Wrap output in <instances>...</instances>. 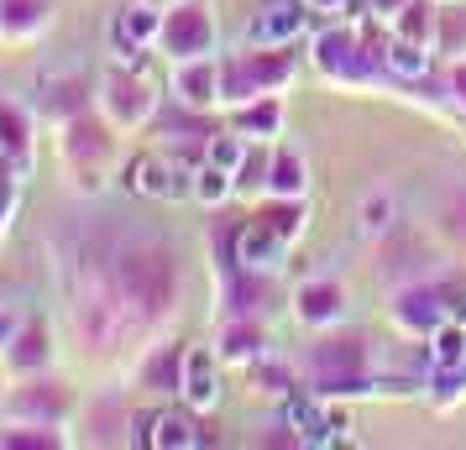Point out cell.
I'll use <instances>...</instances> for the list:
<instances>
[{
	"label": "cell",
	"mask_w": 466,
	"mask_h": 450,
	"mask_svg": "<svg viewBox=\"0 0 466 450\" xmlns=\"http://www.w3.org/2000/svg\"><path fill=\"white\" fill-rule=\"evenodd\" d=\"M236 131L247 142H273L278 131H283V100L278 95H257L247 105H236Z\"/></svg>",
	"instance_id": "cell-23"
},
{
	"label": "cell",
	"mask_w": 466,
	"mask_h": 450,
	"mask_svg": "<svg viewBox=\"0 0 466 450\" xmlns=\"http://www.w3.org/2000/svg\"><path fill=\"white\" fill-rule=\"evenodd\" d=\"M393 220H399V199L393 194H367L357 205V225H361V236H388L393 231Z\"/></svg>",
	"instance_id": "cell-28"
},
{
	"label": "cell",
	"mask_w": 466,
	"mask_h": 450,
	"mask_svg": "<svg viewBox=\"0 0 466 450\" xmlns=\"http://www.w3.org/2000/svg\"><path fill=\"white\" fill-rule=\"evenodd\" d=\"M106 273L116 283L121 304L137 325H163L184 299V273L163 241H127L106 257Z\"/></svg>",
	"instance_id": "cell-1"
},
{
	"label": "cell",
	"mask_w": 466,
	"mask_h": 450,
	"mask_svg": "<svg viewBox=\"0 0 466 450\" xmlns=\"http://www.w3.org/2000/svg\"><path fill=\"white\" fill-rule=\"evenodd\" d=\"M142 387H152V393H178L184 387V351L178 345H157L147 356V366H142Z\"/></svg>",
	"instance_id": "cell-25"
},
{
	"label": "cell",
	"mask_w": 466,
	"mask_h": 450,
	"mask_svg": "<svg viewBox=\"0 0 466 450\" xmlns=\"http://www.w3.org/2000/svg\"><path fill=\"white\" fill-rule=\"evenodd\" d=\"M304 32V0H268L257 11L241 43H257V47H294V37Z\"/></svg>",
	"instance_id": "cell-14"
},
{
	"label": "cell",
	"mask_w": 466,
	"mask_h": 450,
	"mask_svg": "<svg viewBox=\"0 0 466 450\" xmlns=\"http://www.w3.org/2000/svg\"><path fill=\"white\" fill-rule=\"evenodd\" d=\"M68 445L64 435H58V425H11L0 429V450H58Z\"/></svg>",
	"instance_id": "cell-29"
},
{
	"label": "cell",
	"mask_w": 466,
	"mask_h": 450,
	"mask_svg": "<svg viewBox=\"0 0 466 450\" xmlns=\"http://www.w3.org/2000/svg\"><path fill=\"white\" fill-rule=\"evenodd\" d=\"M382 64L393 68L399 79H424V68H430V47L409 43V37H393V43H388V53H382Z\"/></svg>",
	"instance_id": "cell-31"
},
{
	"label": "cell",
	"mask_w": 466,
	"mask_h": 450,
	"mask_svg": "<svg viewBox=\"0 0 466 450\" xmlns=\"http://www.w3.org/2000/svg\"><path fill=\"white\" fill-rule=\"evenodd\" d=\"M178 398H184L194 414H205V408L220 404V372H215V356L205 345H189V351H184V387H178Z\"/></svg>",
	"instance_id": "cell-16"
},
{
	"label": "cell",
	"mask_w": 466,
	"mask_h": 450,
	"mask_svg": "<svg viewBox=\"0 0 466 450\" xmlns=\"http://www.w3.org/2000/svg\"><path fill=\"white\" fill-rule=\"evenodd\" d=\"M95 105H100V115L116 131H137V126H147V121H157V85L142 68H131V58H127V64H110L100 74Z\"/></svg>",
	"instance_id": "cell-4"
},
{
	"label": "cell",
	"mask_w": 466,
	"mask_h": 450,
	"mask_svg": "<svg viewBox=\"0 0 466 450\" xmlns=\"http://www.w3.org/2000/svg\"><path fill=\"white\" fill-rule=\"evenodd\" d=\"M220 43V22H215L210 0H168L163 5V32H157V53L168 64L184 58H210Z\"/></svg>",
	"instance_id": "cell-5"
},
{
	"label": "cell",
	"mask_w": 466,
	"mask_h": 450,
	"mask_svg": "<svg viewBox=\"0 0 466 450\" xmlns=\"http://www.w3.org/2000/svg\"><path fill=\"white\" fill-rule=\"evenodd\" d=\"M393 320H399V330L430 341L445 320H456V315H451V299H445V283H409V288H399Z\"/></svg>",
	"instance_id": "cell-8"
},
{
	"label": "cell",
	"mask_w": 466,
	"mask_h": 450,
	"mask_svg": "<svg viewBox=\"0 0 466 450\" xmlns=\"http://www.w3.org/2000/svg\"><path fill=\"white\" fill-rule=\"evenodd\" d=\"M252 377L262 383V393H283V398H289V387H294V372H289L283 362H268V356L252 362Z\"/></svg>",
	"instance_id": "cell-35"
},
{
	"label": "cell",
	"mask_w": 466,
	"mask_h": 450,
	"mask_svg": "<svg viewBox=\"0 0 466 450\" xmlns=\"http://www.w3.org/2000/svg\"><path fill=\"white\" fill-rule=\"evenodd\" d=\"M16 330H22V315H16V309H5V304H0V351H5V345L16 341Z\"/></svg>",
	"instance_id": "cell-37"
},
{
	"label": "cell",
	"mask_w": 466,
	"mask_h": 450,
	"mask_svg": "<svg viewBox=\"0 0 466 450\" xmlns=\"http://www.w3.org/2000/svg\"><path fill=\"white\" fill-rule=\"evenodd\" d=\"M294 320L309 325V330H330V325L346 320V288L336 278H304L294 288Z\"/></svg>",
	"instance_id": "cell-13"
},
{
	"label": "cell",
	"mask_w": 466,
	"mask_h": 450,
	"mask_svg": "<svg viewBox=\"0 0 466 450\" xmlns=\"http://www.w3.org/2000/svg\"><path fill=\"white\" fill-rule=\"evenodd\" d=\"M0 163L26 168L32 163V105L0 95Z\"/></svg>",
	"instance_id": "cell-18"
},
{
	"label": "cell",
	"mask_w": 466,
	"mask_h": 450,
	"mask_svg": "<svg viewBox=\"0 0 466 450\" xmlns=\"http://www.w3.org/2000/svg\"><path fill=\"white\" fill-rule=\"evenodd\" d=\"M435 32H441V16H435L430 0H409L399 16H393V37H409V43L435 47Z\"/></svg>",
	"instance_id": "cell-26"
},
{
	"label": "cell",
	"mask_w": 466,
	"mask_h": 450,
	"mask_svg": "<svg viewBox=\"0 0 466 450\" xmlns=\"http://www.w3.org/2000/svg\"><path fill=\"white\" fill-rule=\"evenodd\" d=\"M11 210H16V184H11V178H0V231H5Z\"/></svg>",
	"instance_id": "cell-38"
},
{
	"label": "cell",
	"mask_w": 466,
	"mask_h": 450,
	"mask_svg": "<svg viewBox=\"0 0 466 450\" xmlns=\"http://www.w3.org/2000/svg\"><path fill=\"white\" fill-rule=\"evenodd\" d=\"M294 53L289 47H257L241 43L236 58H220V105H247L257 95H278L294 79Z\"/></svg>",
	"instance_id": "cell-2"
},
{
	"label": "cell",
	"mask_w": 466,
	"mask_h": 450,
	"mask_svg": "<svg viewBox=\"0 0 466 450\" xmlns=\"http://www.w3.org/2000/svg\"><path fill=\"white\" fill-rule=\"evenodd\" d=\"M315 68L319 74H330V79H367L372 74V58H367V47H361V32L357 26H325L315 37Z\"/></svg>",
	"instance_id": "cell-9"
},
{
	"label": "cell",
	"mask_w": 466,
	"mask_h": 450,
	"mask_svg": "<svg viewBox=\"0 0 466 450\" xmlns=\"http://www.w3.org/2000/svg\"><path fill=\"white\" fill-rule=\"evenodd\" d=\"M168 95H173L184 110H210V105H220V58L210 53V58H184V64H173Z\"/></svg>",
	"instance_id": "cell-12"
},
{
	"label": "cell",
	"mask_w": 466,
	"mask_h": 450,
	"mask_svg": "<svg viewBox=\"0 0 466 450\" xmlns=\"http://www.w3.org/2000/svg\"><path fill=\"white\" fill-rule=\"evenodd\" d=\"M262 220H268L283 241H299L304 236V199H273V205L262 210Z\"/></svg>",
	"instance_id": "cell-33"
},
{
	"label": "cell",
	"mask_w": 466,
	"mask_h": 450,
	"mask_svg": "<svg viewBox=\"0 0 466 450\" xmlns=\"http://www.w3.org/2000/svg\"><path fill=\"white\" fill-rule=\"evenodd\" d=\"M68 163H74V173L85 178V189H100V178H106L110 168V152H116V142H110V121H95V115H68Z\"/></svg>",
	"instance_id": "cell-6"
},
{
	"label": "cell",
	"mask_w": 466,
	"mask_h": 450,
	"mask_svg": "<svg viewBox=\"0 0 466 450\" xmlns=\"http://www.w3.org/2000/svg\"><path fill=\"white\" fill-rule=\"evenodd\" d=\"M53 22V0H0V37L26 43V37H43Z\"/></svg>",
	"instance_id": "cell-21"
},
{
	"label": "cell",
	"mask_w": 466,
	"mask_h": 450,
	"mask_svg": "<svg viewBox=\"0 0 466 450\" xmlns=\"http://www.w3.org/2000/svg\"><path fill=\"white\" fill-rule=\"evenodd\" d=\"M367 362H372L367 341H357V335H325L309 351L304 372H309V387H315L319 398H351V393H372L378 387Z\"/></svg>",
	"instance_id": "cell-3"
},
{
	"label": "cell",
	"mask_w": 466,
	"mask_h": 450,
	"mask_svg": "<svg viewBox=\"0 0 466 450\" xmlns=\"http://www.w3.org/2000/svg\"><path fill=\"white\" fill-rule=\"evenodd\" d=\"M147 445L152 450H194L205 445V435L194 429V414H178V408H163L147 429Z\"/></svg>",
	"instance_id": "cell-24"
},
{
	"label": "cell",
	"mask_w": 466,
	"mask_h": 450,
	"mask_svg": "<svg viewBox=\"0 0 466 450\" xmlns=\"http://www.w3.org/2000/svg\"><path fill=\"white\" fill-rule=\"evenodd\" d=\"M0 414L11 419V425H64L68 414V398L58 383H32L26 387H11V393H0Z\"/></svg>",
	"instance_id": "cell-11"
},
{
	"label": "cell",
	"mask_w": 466,
	"mask_h": 450,
	"mask_svg": "<svg viewBox=\"0 0 466 450\" xmlns=\"http://www.w3.org/2000/svg\"><path fill=\"white\" fill-rule=\"evenodd\" d=\"M445 89L456 95V105H466V58H456V64H451V74H445Z\"/></svg>",
	"instance_id": "cell-36"
},
{
	"label": "cell",
	"mask_w": 466,
	"mask_h": 450,
	"mask_svg": "<svg viewBox=\"0 0 466 450\" xmlns=\"http://www.w3.org/2000/svg\"><path fill=\"white\" fill-rule=\"evenodd\" d=\"M215 356H220V362H236V366H252L257 356H268V330H262V320H257V315H236V320L220 330Z\"/></svg>",
	"instance_id": "cell-17"
},
{
	"label": "cell",
	"mask_w": 466,
	"mask_h": 450,
	"mask_svg": "<svg viewBox=\"0 0 466 450\" xmlns=\"http://www.w3.org/2000/svg\"><path fill=\"white\" fill-rule=\"evenodd\" d=\"M247 157V136L241 131H220V136H210L205 142V163H215V168H226L236 173V163Z\"/></svg>",
	"instance_id": "cell-34"
},
{
	"label": "cell",
	"mask_w": 466,
	"mask_h": 450,
	"mask_svg": "<svg viewBox=\"0 0 466 450\" xmlns=\"http://www.w3.org/2000/svg\"><path fill=\"white\" fill-rule=\"evenodd\" d=\"M131 194L142 199H178V194L194 189V163H178V157H163V152H142L127 163V178H121Z\"/></svg>",
	"instance_id": "cell-7"
},
{
	"label": "cell",
	"mask_w": 466,
	"mask_h": 450,
	"mask_svg": "<svg viewBox=\"0 0 466 450\" xmlns=\"http://www.w3.org/2000/svg\"><path fill=\"white\" fill-rule=\"evenodd\" d=\"M304 5H309V11H340L346 0H304Z\"/></svg>",
	"instance_id": "cell-40"
},
{
	"label": "cell",
	"mask_w": 466,
	"mask_h": 450,
	"mask_svg": "<svg viewBox=\"0 0 466 450\" xmlns=\"http://www.w3.org/2000/svg\"><path fill=\"white\" fill-rule=\"evenodd\" d=\"M268 163H273V142H247V157L236 163V194H268Z\"/></svg>",
	"instance_id": "cell-27"
},
{
	"label": "cell",
	"mask_w": 466,
	"mask_h": 450,
	"mask_svg": "<svg viewBox=\"0 0 466 450\" xmlns=\"http://www.w3.org/2000/svg\"><path fill=\"white\" fill-rule=\"evenodd\" d=\"M430 366H466V325L461 320H445L430 335Z\"/></svg>",
	"instance_id": "cell-30"
},
{
	"label": "cell",
	"mask_w": 466,
	"mask_h": 450,
	"mask_svg": "<svg viewBox=\"0 0 466 450\" xmlns=\"http://www.w3.org/2000/svg\"><path fill=\"white\" fill-rule=\"evenodd\" d=\"M157 32H163V5L157 0H127L110 22V47L116 58H142L147 47H157Z\"/></svg>",
	"instance_id": "cell-10"
},
{
	"label": "cell",
	"mask_w": 466,
	"mask_h": 450,
	"mask_svg": "<svg viewBox=\"0 0 466 450\" xmlns=\"http://www.w3.org/2000/svg\"><path fill=\"white\" fill-rule=\"evenodd\" d=\"M194 199H199V205H226V199H231L236 194V178L226 168H215V163H199V168H194Z\"/></svg>",
	"instance_id": "cell-32"
},
{
	"label": "cell",
	"mask_w": 466,
	"mask_h": 450,
	"mask_svg": "<svg viewBox=\"0 0 466 450\" xmlns=\"http://www.w3.org/2000/svg\"><path fill=\"white\" fill-rule=\"evenodd\" d=\"M289 246H294V241H283V236L273 231V225H268V220L257 215V220H247V225L236 231L231 257H236V267H257V273H273L278 262L289 257Z\"/></svg>",
	"instance_id": "cell-15"
},
{
	"label": "cell",
	"mask_w": 466,
	"mask_h": 450,
	"mask_svg": "<svg viewBox=\"0 0 466 450\" xmlns=\"http://www.w3.org/2000/svg\"><path fill=\"white\" fill-rule=\"evenodd\" d=\"M5 362L16 366V372H26V377H37L47 362H53V335H47V320H22V330H16V341L0 351Z\"/></svg>",
	"instance_id": "cell-20"
},
{
	"label": "cell",
	"mask_w": 466,
	"mask_h": 450,
	"mask_svg": "<svg viewBox=\"0 0 466 450\" xmlns=\"http://www.w3.org/2000/svg\"><path fill=\"white\" fill-rule=\"evenodd\" d=\"M283 425L299 435V445H336V435H340V425L319 404V393L315 398H289L283 404Z\"/></svg>",
	"instance_id": "cell-19"
},
{
	"label": "cell",
	"mask_w": 466,
	"mask_h": 450,
	"mask_svg": "<svg viewBox=\"0 0 466 450\" xmlns=\"http://www.w3.org/2000/svg\"><path fill=\"white\" fill-rule=\"evenodd\" d=\"M309 189V163L299 147H273V163H268V194L273 199H304Z\"/></svg>",
	"instance_id": "cell-22"
},
{
	"label": "cell",
	"mask_w": 466,
	"mask_h": 450,
	"mask_svg": "<svg viewBox=\"0 0 466 450\" xmlns=\"http://www.w3.org/2000/svg\"><path fill=\"white\" fill-rule=\"evenodd\" d=\"M403 5H409V0H367V11H372L378 22H393V16H399Z\"/></svg>",
	"instance_id": "cell-39"
}]
</instances>
